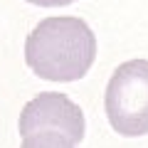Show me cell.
<instances>
[{
	"mask_svg": "<svg viewBox=\"0 0 148 148\" xmlns=\"http://www.w3.org/2000/svg\"><path fill=\"white\" fill-rule=\"evenodd\" d=\"M96 59V37L82 17H45L27 35L25 62L40 79L77 82Z\"/></svg>",
	"mask_w": 148,
	"mask_h": 148,
	"instance_id": "obj_1",
	"label": "cell"
},
{
	"mask_svg": "<svg viewBox=\"0 0 148 148\" xmlns=\"http://www.w3.org/2000/svg\"><path fill=\"white\" fill-rule=\"evenodd\" d=\"M20 148H74V141H69L64 133L59 131H32L22 138Z\"/></svg>",
	"mask_w": 148,
	"mask_h": 148,
	"instance_id": "obj_4",
	"label": "cell"
},
{
	"mask_svg": "<svg viewBox=\"0 0 148 148\" xmlns=\"http://www.w3.org/2000/svg\"><path fill=\"white\" fill-rule=\"evenodd\" d=\"M27 3L40 5V8H64V5H69V3H74V0H27Z\"/></svg>",
	"mask_w": 148,
	"mask_h": 148,
	"instance_id": "obj_5",
	"label": "cell"
},
{
	"mask_svg": "<svg viewBox=\"0 0 148 148\" xmlns=\"http://www.w3.org/2000/svg\"><path fill=\"white\" fill-rule=\"evenodd\" d=\"M22 136L32 131H59L69 138V141L79 143L84 138L86 123L84 114L67 94H57V91H42L40 96H35L32 101H27L25 109L20 114L17 121Z\"/></svg>",
	"mask_w": 148,
	"mask_h": 148,
	"instance_id": "obj_3",
	"label": "cell"
},
{
	"mask_svg": "<svg viewBox=\"0 0 148 148\" xmlns=\"http://www.w3.org/2000/svg\"><path fill=\"white\" fill-rule=\"evenodd\" d=\"M104 109L119 136L136 138L148 133V59H128L111 74Z\"/></svg>",
	"mask_w": 148,
	"mask_h": 148,
	"instance_id": "obj_2",
	"label": "cell"
}]
</instances>
